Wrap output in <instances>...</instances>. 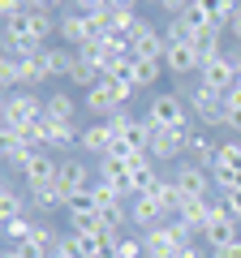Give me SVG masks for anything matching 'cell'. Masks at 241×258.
<instances>
[{"label": "cell", "mask_w": 241, "mask_h": 258, "mask_svg": "<svg viewBox=\"0 0 241 258\" xmlns=\"http://www.w3.org/2000/svg\"><path fill=\"white\" fill-rule=\"evenodd\" d=\"M78 147L103 159L112 147H116V129H112L108 120H95V125H86V129H82V142H78Z\"/></svg>", "instance_id": "ac0fdd59"}, {"label": "cell", "mask_w": 241, "mask_h": 258, "mask_svg": "<svg viewBox=\"0 0 241 258\" xmlns=\"http://www.w3.org/2000/svg\"><path fill=\"white\" fill-rule=\"evenodd\" d=\"M224 30H228L232 39H241V0H237V9H232V18H228V26H224Z\"/></svg>", "instance_id": "b9f144b4"}, {"label": "cell", "mask_w": 241, "mask_h": 258, "mask_svg": "<svg viewBox=\"0 0 241 258\" xmlns=\"http://www.w3.org/2000/svg\"><path fill=\"white\" fill-rule=\"evenodd\" d=\"M39 129H43L47 151H74L78 142H82V129H78V120H74V125H65V120H52V116L43 112V116H39Z\"/></svg>", "instance_id": "30bf717a"}, {"label": "cell", "mask_w": 241, "mask_h": 258, "mask_svg": "<svg viewBox=\"0 0 241 258\" xmlns=\"http://www.w3.org/2000/svg\"><path fill=\"white\" fill-rule=\"evenodd\" d=\"M103 9H108V13H134V9H138V0H103Z\"/></svg>", "instance_id": "f35d334b"}, {"label": "cell", "mask_w": 241, "mask_h": 258, "mask_svg": "<svg viewBox=\"0 0 241 258\" xmlns=\"http://www.w3.org/2000/svg\"><path fill=\"white\" fill-rule=\"evenodd\" d=\"M5 103H9V95H5V91H0V112H5Z\"/></svg>", "instance_id": "bcb514c9"}, {"label": "cell", "mask_w": 241, "mask_h": 258, "mask_svg": "<svg viewBox=\"0 0 241 258\" xmlns=\"http://www.w3.org/2000/svg\"><path fill=\"white\" fill-rule=\"evenodd\" d=\"M112 258H147V254H142V237H120Z\"/></svg>", "instance_id": "836d02e7"}, {"label": "cell", "mask_w": 241, "mask_h": 258, "mask_svg": "<svg viewBox=\"0 0 241 258\" xmlns=\"http://www.w3.org/2000/svg\"><path fill=\"white\" fill-rule=\"evenodd\" d=\"M69 9H78V13H103V0H69Z\"/></svg>", "instance_id": "ab89813d"}, {"label": "cell", "mask_w": 241, "mask_h": 258, "mask_svg": "<svg viewBox=\"0 0 241 258\" xmlns=\"http://www.w3.org/2000/svg\"><path fill=\"white\" fill-rule=\"evenodd\" d=\"M56 189H61V198H65V207H69V198H74L78 189H91V168L82 164V159H61V168H56Z\"/></svg>", "instance_id": "9c48e42d"}, {"label": "cell", "mask_w": 241, "mask_h": 258, "mask_svg": "<svg viewBox=\"0 0 241 258\" xmlns=\"http://www.w3.org/2000/svg\"><path fill=\"white\" fill-rule=\"evenodd\" d=\"M65 5H69V0H65Z\"/></svg>", "instance_id": "c3c4849f"}, {"label": "cell", "mask_w": 241, "mask_h": 258, "mask_svg": "<svg viewBox=\"0 0 241 258\" xmlns=\"http://www.w3.org/2000/svg\"><path fill=\"white\" fill-rule=\"evenodd\" d=\"M18 60V56H13ZM18 69H22V86H43V82H52V52H35V56H22L18 60Z\"/></svg>", "instance_id": "9a60e30c"}, {"label": "cell", "mask_w": 241, "mask_h": 258, "mask_svg": "<svg viewBox=\"0 0 241 258\" xmlns=\"http://www.w3.org/2000/svg\"><path fill=\"white\" fill-rule=\"evenodd\" d=\"M164 69H168V74H176V78L198 74V69H203V56H198L194 43H168V52H164Z\"/></svg>", "instance_id": "8fae6325"}, {"label": "cell", "mask_w": 241, "mask_h": 258, "mask_svg": "<svg viewBox=\"0 0 241 258\" xmlns=\"http://www.w3.org/2000/svg\"><path fill=\"white\" fill-rule=\"evenodd\" d=\"M198 13H207V22L211 26H228V18H232V9H237V0H190Z\"/></svg>", "instance_id": "44dd1931"}, {"label": "cell", "mask_w": 241, "mask_h": 258, "mask_svg": "<svg viewBox=\"0 0 241 258\" xmlns=\"http://www.w3.org/2000/svg\"><path fill=\"white\" fill-rule=\"evenodd\" d=\"M164 52H168V39L151 22H138V30L130 35V56L134 60H164Z\"/></svg>", "instance_id": "ba28073f"}, {"label": "cell", "mask_w": 241, "mask_h": 258, "mask_svg": "<svg viewBox=\"0 0 241 258\" xmlns=\"http://www.w3.org/2000/svg\"><path fill=\"white\" fill-rule=\"evenodd\" d=\"M56 35L65 39V47H86V43H91V26H86V13L65 9L61 18H56Z\"/></svg>", "instance_id": "7c38bea8"}, {"label": "cell", "mask_w": 241, "mask_h": 258, "mask_svg": "<svg viewBox=\"0 0 241 258\" xmlns=\"http://www.w3.org/2000/svg\"><path fill=\"white\" fill-rule=\"evenodd\" d=\"M13 86H22V69H18V60H13V56L0 52V91L9 95Z\"/></svg>", "instance_id": "83f0119b"}, {"label": "cell", "mask_w": 241, "mask_h": 258, "mask_svg": "<svg viewBox=\"0 0 241 258\" xmlns=\"http://www.w3.org/2000/svg\"><path fill=\"white\" fill-rule=\"evenodd\" d=\"M18 151H22V134H18V129H0V159L9 164Z\"/></svg>", "instance_id": "d6a6232c"}, {"label": "cell", "mask_w": 241, "mask_h": 258, "mask_svg": "<svg viewBox=\"0 0 241 258\" xmlns=\"http://www.w3.org/2000/svg\"><path fill=\"white\" fill-rule=\"evenodd\" d=\"M198 82L211 86V91H220V95L232 91V86L241 82V60H237V56H228V52L215 56V60H207L203 69H198Z\"/></svg>", "instance_id": "5b68a950"}, {"label": "cell", "mask_w": 241, "mask_h": 258, "mask_svg": "<svg viewBox=\"0 0 241 258\" xmlns=\"http://www.w3.org/2000/svg\"><path fill=\"white\" fill-rule=\"evenodd\" d=\"M30 207H35L39 215H52V211H65V198H61V189L56 185H39V189H30V198H26Z\"/></svg>", "instance_id": "ffe728a7"}, {"label": "cell", "mask_w": 241, "mask_h": 258, "mask_svg": "<svg viewBox=\"0 0 241 258\" xmlns=\"http://www.w3.org/2000/svg\"><path fill=\"white\" fill-rule=\"evenodd\" d=\"M190 134H194V129H155V125H151L147 155L155 159V164H176V159H186Z\"/></svg>", "instance_id": "277c9868"}, {"label": "cell", "mask_w": 241, "mask_h": 258, "mask_svg": "<svg viewBox=\"0 0 241 258\" xmlns=\"http://www.w3.org/2000/svg\"><path fill=\"white\" fill-rule=\"evenodd\" d=\"M172 185L181 189V198H211V194H215L211 172H207V168H198V164H190V159H181V164H176Z\"/></svg>", "instance_id": "8992f818"}, {"label": "cell", "mask_w": 241, "mask_h": 258, "mask_svg": "<svg viewBox=\"0 0 241 258\" xmlns=\"http://www.w3.org/2000/svg\"><path fill=\"white\" fill-rule=\"evenodd\" d=\"M215 164H224V168H232V172H241V138L220 142V159H215Z\"/></svg>", "instance_id": "4dcf8cb0"}, {"label": "cell", "mask_w": 241, "mask_h": 258, "mask_svg": "<svg viewBox=\"0 0 241 258\" xmlns=\"http://www.w3.org/2000/svg\"><path fill=\"white\" fill-rule=\"evenodd\" d=\"M176 249H181V241H176L172 224H159V228L142 232V254L147 258H176Z\"/></svg>", "instance_id": "5bb4252c"}, {"label": "cell", "mask_w": 241, "mask_h": 258, "mask_svg": "<svg viewBox=\"0 0 241 258\" xmlns=\"http://www.w3.org/2000/svg\"><path fill=\"white\" fill-rule=\"evenodd\" d=\"M47 116H52V120H65V125H74V116H78V103H74V95H69V91H56V95H47Z\"/></svg>", "instance_id": "603a6c76"}, {"label": "cell", "mask_w": 241, "mask_h": 258, "mask_svg": "<svg viewBox=\"0 0 241 258\" xmlns=\"http://www.w3.org/2000/svg\"><path fill=\"white\" fill-rule=\"evenodd\" d=\"M5 189H9V181H5V176H0V194H5Z\"/></svg>", "instance_id": "7dc6e473"}, {"label": "cell", "mask_w": 241, "mask_h": 258, "mask_svg": "<svg viewBox=\"0 0 241 258\" xmlns=\"http://www.w3.org/2000/svg\"><path fill=\"white\" fill-rule=\"evenodd\" d=\"M43 112H47V99H39L35 91H13L5 112H0V129H22L30 120H39Z\"/></svg>", "instance_id": "3957f363"}, {"label": "cell", "mask_w": 241, "mask_h": 258, "mask_svg": "<svg viewBox=\"0 0 241 258\" xmlns=\"http://www.w3.org/2000/svg\"><path fill=\"white\" fill-rule=\"evenodd\" d=\"M56 168H61V159H52L47 151H35L26 164V172H22V181H26V189H39V185H52L56 181Z\"/></svg>", "instance_id": "e0dca14e"}, {"label": "cell", "mask_w": 241, "mask_h": 258, "mask_svg": "<svg viewBox=\"0 0 241 258\" xmlns=\"http://www.w3.org/2000/svg\"><path fill=\"white\" fill-rule=\"evenodd\" d=\"M91 198H95V207H99V211H103V207L120 203L125 194H120V189H116V185H112V181H95V185H91Z\"/></svg>", "instance_id": "f1b7e54d"}, {"label": "cell", "mask_w": 241, "mask_h": 258, "mask_svg": "<svg viewBox=\"0 0 241 258\" xmlns=\"http://www.w3.org/2000/svg\"><path fill=\"white\" fill-rule=\"evenodd\" d=\"M159 74H164V60H134V86H138V91L155 86Z\"/></svg>", "instance_id": "484cf974"}, {"label": "cell", "mask_w": 241, "mask_h": 258, "mask_svg": "<svg viewBox=\"0 0 241 258\" xmlns=\"http://www.w3.org/2000/svg\"><path fill=\"white\" fill-rule=\"evenodd\" d=\"M176 258H203V254H198V245L190 241V245H181V249H176Z\"/></svg>", "instance_id": "ee69618b"}, {"label": "cell", "mask_w": 241, "mask_h": 258, "mask_svg": "<svg viewBox=\"0 0 241 258\" xmlns=\"http://www.w3.org/2000/svg\"><path fill=\"white\" fill-rule=\"evenodd\" d=\"M82 103H86V112H95V116H112V112L120 108V103L112 99V91H108L103 82H99V86H91V91L82 95Z\"/></svg>", "instance_id": "7402d4cb"}, {"label": "cell", "mask_w": 241, "mask_h": 258, "mask_svg": "<svg viewBox=\"0 0 241 258\" xmlns=\"http://www.w3.org/2000/svg\"><path fill=\"white\" fill-rule=\"evenodd\" d=\"M211 207H215V198H186V203H181V220L190 224V228L198 232V237H203V228H207V220H211Z\"/></svg>", "instance_id": "d6986e66"}, {"label": "cell", "mask_w": 241, "mask_h": 258, "mask_svg": "<svg viewBox=\"0 0 241 258\" xmlns=\"http://www.w3.org/2000/svg\"><path fill=\"white\" fill-rule=\"evenodd\" d=\"M190 103H186V95L181 91H159L155 99H151V108H147V120L155 129H190Z\"/></svg>", "instance_id": "6da1fadb"}, {"label": "cell", "mask_w": 241, "mask_h": 258, "mask_svg": "<svg viewBox=\"0 0 241 258\" xmlns=\"http://www.w3.org/2000/svg\"><path fill=\"white\" fill-rule=\"evenodd\" d=\"M18 13H26V0H0V26L9 18H18Z\"/></svg>", "instance_id": "8d00e7d4"}, {"label": "cell", "mask_w": 241, "mask_h": 258, "mask_svg": "<svg viewBox=\"0 0 241 258\" xmlns=\"http://www.w3.org/2000/svg\"><path fill=\"white\" fill-rule=\"evenodd\" d=\"M56 9H65V0H26V13H52L56 18Z\"/></svg>", "instance_id": "d590c367"}, {"label": "cell", "mask_w": 241, "mask_h": 258, "mask_svg": "<svg viewBox=\"0 0 241 258\" xmlns=\"http://www.w3.org/2000/svg\"><path fill=\"white\" fill-rule=\"evenodd\" d=\"M26 198H22V194H13V189H5L0 194V232H5V224L9 220H18V215H26Z\"/></svg>", "instance_id": "cb8c5ba5"}, {"label": "cell", "mask_w": 241, "mask_h": 258, "mask_svg": "<svg viewBox=\"0 0 241 258\" xmlns=\"http://www.w3.org/2000/svg\"><path fill=\"white\" fill-rule=\"evenodd\" d=\"M186 103H190V112H194V120H198L203 129H220L224 116H228V103H224V95L211 91V86H203V82L186 91Z\"/></svg>", "instance_id": "7a4b0ae2"}, {"label": "cell", "mask_w": 241, "mask_h": 258, "mask_svg": "<svg viewBox=\"0 0 241 258\" xmlns=\"http://www.w3.org/2000/svg\"><path fill=\"white\" fill-rule=\"evenodd\" d=\"M130 224L142 228V232H151V228H159V224H168V215H164V207H159L155 198L138 194V198H130Z\"/></svg>", "instance_id": "4fadbf2b"}, {"label": "cell", "mask_w": 241, "mask_h": 258, "mask_svg": "<svg viewBox=\"0 0 241 258\" xmlns=\"http://www.w3.org/2000/svg\"><path fill=\"white\" fill-rule=\"evenodd\" d=\"M224 129H232V134L241 138V103H237V108H228V116H224Z\"/></svg>", "instance_id": "60d3db41"}, {"label": "cell", "mask_w": 241, "mask_h": 258, "mask_svg": "<svg viewBox=\"0 0 241 258\" xmlns=\"http://www.w3.org/2000/svg\"><path fill=\"white\" fill-rule=\"evenodd\" d=\"M220 207L241 224V189H224V194H220Z\"/></svg>", "instance_id": "e575fe53"}, {"label": "cell", "mask_w": 241, "mask_h": 258, "mask_svg": "<svg viewBox=\"0 0 241 258\" xmlns=\"http://www.w3.org/2000/svg\"><path fill=\"white\" fill-rule=\"evenodd\" d=\"M0 258H18V249H13V245H0Z\"/></svg>", "instance_id": "f6af8a7d"}, {"label": "cell", "mask_w": 241, "mask_h": 258, "mask_svg": "<svg viewBox=\"0 0 241 258\" xmlns=\"http://www.w3.org/2000/svg\"><path fill=\"white\" fill-rule=\"evenodd\" d=\"M103 86L112 91V99H116L120 108H130V99L138 95V91H134V82H125V78H108V74H103Z\"/></svg>", "instance_id": "f546056e"}, {"label": "cell", "mask_w": 241, "mask_h": 258, "mask_svg": "<svg viewBox=\"0 0 241 258\" xmlns=\"http://www.w3.org/2000/svg\"><path fill=\"white\" fill-rule=\"evenodd\" d=\"M159 9H164L168 18H181V13L190 9V0H159Z\"/></svg>", "instance_id": "74e56055"}, {"label": "cell", "mask_w": 241, "mask_h": 258, "mask_svg": "<svg viewBox=\"0 0 241 258\" xmlns=\"http://www.w3.org/2000/svg\"><path fill=\"white\" fill-rule=\"evenodd\" d=\"M211 258H241V241H232L224 249H211Z\"/></svg>", "instance_id": "7bdbcfd3"}, {"label": "cell", "mask_w": 241, "mask_h": 258, "mask_svg": "<svg viewBox=\"0 0 241 258\" xmlns=\"http://www.w3.org/2000/svg\"><path fill=\"white\" fill-rule=\"evenodd\" d=\"M30 228H35V220H30V215L9 220V224H5V245H22V241L30 237Z\"/></svg>", "instance_id": "4316f807"}, {"label": "cell", "mask_w": 241, "mask_h": 258, "mask_svg": "<svg viewBox=\"0 0 241 258\" xmlns=\"http://www.w3.org/2000/svg\"><path fill=\"white\" fill-rule=\"evenodd\" d=\"M186 159L211 172L215 159H220V142H211V134H207V129H194V134H190V147H186Z\"/></svg>", "instance_id": "2e32d148"}, {"label": "cell", "mask_w": 241, "mask_h": 258, "mask_svg": "<svg viewBox=\"0 0 241 258\" xmlns=\"http://www.w3.org/2000/svg\"><path fill=\"white\" fill-rule=\"evenodd\" d=\"M99 207H95V198H91V189H78L74 198H69V207H65V215H95Z\"/></svg>", "instance_id": "1f68e13d"}, {"label": "cell", "mask_w": 241, "mask_h": 258, "mask_svg": "<svg viewBox=\"0 0 241 258\" xmlns=\"http://www.w3.org/2000/svg\"><path fill=\"white\" fill-rule=\"evenodd\" d=\"M203 241H207V249H224V245H232V241H241V224L215 203L211 220H207V228H203Z\"/></svg>", "instance_id": "52a82bcc"}, {"label": "cell", "mask_w": 241, "mask_h": 258, "mask_svg": "<svg viewBox=\"0 0 241 258\" xmlns=\"http://www.w3.org/2000/svg\"><path fill=\"white\" fill-rule=\"evenodd\" d=\"M52 52V78H69L74 74V64H78V47H47Z\"/></svg>", "instance_id": "d4e9b609"}]
</instances>
